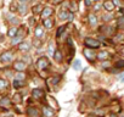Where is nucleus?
I'll use <instances>...</instances> for the list:
<instances>
[{"label": "nucleus", "instance_id": "1", "mask_svg": "<svg viewBox=\"0 0 124 117\" xmlns=\"http://www.w3.org/2000/svg\"><path fill=\"white\" fill-rule=\"evenodd\" d=\"M84 43H85V45H86L88 48H90V49H96V48L100 46V42H99L97 39H94V38H85Z\"/></svg>", "mask_w": 124, "mask_h": 117}, {"label": "nucleus", "instance_id": "2", "mask_svg": "<svg viewBox=\"0 0 124 117\" xmlns=\"http://www.w3.org/2000/svg\"><path fill=\"white\" fill-rule=\"evenodd\" d=\"M60 18L61 20H67V21H73L74 15H73V12H70L67 10H63V11L60 12Z\"/></svg>", "mask_w": 124, "mask_h": 117}, {"label": "nucleus", "instance_id": "3", "mask_svg": "<svg viewBox=\"0 0 124 117\" xmlns=\"http://www.w3.org/2000/svg\"><path fill=\"white\" fill-rule=\"evenodd\" d=\"M47 66H49V61H47L46 57H40L39 60L37 61V67L39 70H45Z\"/></svg>", "mask_w": 124, "mask_h": 117}, {"label": "nucleus", "instance_id": "4", "mask_svg": "<svg viewBox=\"0 0 124 117\" xmlns=\"http://www.w3.org/2000/svg\"><path fill=\"white\" fill-rule=\"evenodd\" d=\"M12 58H14V55H12L11 51H5L4 54H1V56H0L1 62H10Z\"/></svg>", "mask_w": 124, "mask_h": 117}, {"label": "nucleus", "instance_id": "5", "mask_svg": "<svg viewBox=\"0 0 124 117\" xmlns=\"http://www.w3.org/2000/svg\"><path fill=\"white\" fill-rule=\"evenodd\" d=\"M14 68H15L17 72H23V70L26 68V62H23V61H17V62H15Z\"/></svg>", "mask_w": 124, "mask_h": 117}, {"label": "nucleus", "instance_id": "6", "mask_svg": "<svg viewBox=\"0 0 124 117\" xmlns=\"http://www.w3.org/2000/svg\"><path fill=\"white\" fill-rule=\"evenodd\" d=\"M43 95H44V92H43L40 88H35V89H33V90H32V96H33L34 99L43 98Z\"/></svg>", "mask_w": 124, "mask_h": 117}, {"label": "nucleus", "instance_id": "7", "mask_svg": "<svg viewBox=\"0 0 124 117\" xmlns=\"http://www.w3.org/2000/svg\"><path fill=\"white\" fill-rule=\"evenodd\" d=\"M102 6L106 9V11H107V12H112V11H113V9H114V4H113L112 1H105Z\"/></svg>", "mask_w": 124, "mask_h": 117}, {"label": "nucleus", "instance_id": "8", "mask_svg": "<svg viewBox=\"0 0 124 117\" xmlns=\"http://www.w3.org/2000/svg\"><path fill=\"white\" fill-rule=\"evenodd\" d=\"M27 112H28V115H29L31 117H39V111H38V109H35V107H28Z\"/></svg>", "mask_w": 124, "mask_h": 117}, {"label": "nucleus", "instance_id": "9", "mask_svg": "<svg viewBox=\"0 0 124 117\" xmlns=\"http://www.w3.org/2000/svg\"><path fill=\"white\" fill-rule=\"evenodd\" d=\"M83 54L86 56V58H89L90 61H93V60H94V57H95V54H94L90 49H85V50L83 51Z\"/></svg>", "mask_w": 124, "mask_h": 117}, {"label": "nucleus", "instance_id": "10", "mask_svg": "<svg viewBox=\"0 0 124 117\" xmlns=\"http://www.w3.org/2000/svg\"><path fill=\"white\" fill-rule=\"evenodd\" d=\"M51 14H52V10H51L50 8H45V9L43 10V12H41V16H43V18L45 20V18H49V17L51 16Z\"/></svg>", "mask_w": 124, "mask_h": 117}, {"label": "nucleus", "instance_id": "11", "mask_svg": "<svg viewBox=\"0 0 124 117\" xmlns=\"http://www.w3.org/2000/svg\"><path fill=\"white\" fill-rule=\"evenodd\" d=\"M43 113H44V117H52L54 116V111L49 107H43Z\"/></svg>", "mask_w": 124, "mask_h": 117}, {"label": "nucleus", "instance_id": "12", "mask_svg": "<svg viewBox=\"0 0 124 117\" xmlns=\"http://www.w3.org/2000/svg\"><path fill=\"white\" fill-rule=\"evenodd\" d=\"M18 49H20L21 51H28V50L31 49V45H29L28 43L23 42V43H21V44L18 45Z\"/></svg>", "mask_w": 124, "mask_h": 117}, {"label": "nucleus", "instance_id": "13", "mask_svg": "<svg viewBox=\"0 0 124 117\" xmlns=\"http://www.w3.org/2000/svg\"><path fill=\"white\" fill-rule=\"evenodd\" d=\"M88 20H89V23H90L91 26H95V25L97 23V18H96V16H95L94 14H90V15L88 16Z\"/></svg>", "mask_w": 124, "mask_h": 117}, {"label": "nucleus", "instance_id": "14", "mask_svg": "<svg viewBox=\"0 0 124 117\" xmlns=\"http://www.w3.org/2000/svg\"><path fill=\"white\" fill-rule=\"evenodd\" d=\"M43 23H44V27H45V28H47V29L52 28V26H54V22H52V20H51V18H45Z\"/></svg>", "mask_w": 124, "mask_h": 117}, {"label": "nucleus", "instance_id": "15", "mask_svg": "<svg viewBox=\"0 0 124 117\" xmlns=\"http://www.w3.org/2000/svg\"><path fill=\"white\" fill-rule=\"evenodd\" d=\"M96 57L99 58V60H106V58L108 57V52H107V51H100V52L96 55Z\"/></svg>", "mask_w": 124, "mask_h": 117}, {"label": "nucleus", "instance_id": "16", "mask_svg": "<svg viewBox=\"0 0 124 117\" xmlns=\"http://www.w3.org/2000/svg\"><path fill=\"white\" fill-rule=\"evenodd\" d=\"M17 32H18V29H17L16 27H12V28H10V29H9L8 34H9V37L15 38V37H16V34H17Z\"/></svg>", "mask_w": 124, "mask_h": 117}, {"label": "nucleus", "instance_id": "17", "mask_svg": "<svg viewBox=\"0 0 124 117\" xmlns=\"http://www.w3.org/2000/svg\"><path fill=\"white\" fill-rule=\"evenodd\" d=\"M54 58H55V60L56 61H62V54H61V51L60 50H56L55 51V54H54Z\"/></svg>", "mask_w": 124, "mask_h": 117}, {"label": "nucleus", "instance_id": "18", "mask_svg": "<svg viewBox=\"0 0 124 117\" xmlns=\"http://www.w3.org/2000/svg\"><path fill=\"white\" fill-rule=\"evenodd\" d=\"M10 105V99L9 98H3L1 100H0V106H9Z\"/></svg>", "mask_w": 124, "mask_h": 117}, {"label": "nucleus", "instance_id": "19", "mask_svg": "<svg viewBox=\"0 0 124 117\" xmlns=\"http://www.w3.org/2000/svg\"><path fill=\"white\" fill-rule=\"evenodd\" d=\"M18 11H20L21 15H26V12H27V6H26L24 4H21V5L18 6Z\"/></svg>", "mask_w": 124, "mask_h": 117}, {"label": "nucleus", "instance_id": "20", "mask_svg": "<svg viewBox=\"0 0 124 117\" xmlns=\"http://www.w3.org/2000/svg\"><path fill=\"white\" fill-rule=\"evenodd\" d=\"M34 34H35V37H41L43 35V28L40 27V26H38L37 28H35V31H34Z\"/></svg>", "mask_w": 124, "mask_h": 117}, {"label": "nucleus", "instance_id": "21", "mask_svg": "<svg viewBox=\"0 0 124 117\" xmlns=\"http://www.w3.org/2000/svg\"><path fill=\"white\" fill-rule=\"evenodd\" d=\"M73 68H74L76 71H79V70L82 68V62H80L79 60H76V61L73 62Z\"/></svg>", "mask_w": 124, "mask_h": 117}, {"label": "nucleus", "instance_id": "22", "mask_svg": "<svg viewBox=\"0 0 124 117\" xmlns=\"http://www.w3.org/2000/svg\"><path fill=\"white\" fill-rule=\"evenodd\" d=\"M15 78H16L17 81H23V79L26 78V75H24L23 72H17L16 76H15Z\"/></svg>", "mask_w": 124, "mask_h": 117}, {"label": "nucleus", "instance_id": "23", "mask_svg": "<svg viewBox=\"0 0 124 117\" xmlns=\"http://www.w3.org/2000/svg\"><path fill=\"white\" fill-rule=\"evenodd\" d=\"M23 85V82L22 81H17V79H15L14 81V88H16V89H18L20 87H22Z\"/></svg>", "mask_w": 124, "mask_h": 117}, {"label": "nucleus", "instance_id": "24", "mask_svg": "<svg viewBox=\"0 0 124 117\" xmlns=\"http://www.w3.org/2000/svg\"><path fill=\"white\" fill-rule=\"evenodd\" d=\"M40 12H43V10H41V6L40 5H37V6H34L33 8V14H40Z\"/></svg>", "mask_w": 124, "mask_h": 117}, {"label": "nucleus", "instance_id": "25", "mask_svg": "<svg viewBox=\"0 0 124 117\" xmlns=\"http://www.w3.org/2000/svg\"><path fill=\"white\" fill-rule=\"evenodd\" d=\"M18 43H20V44L22 43V37H21V35L15 37V38L12 39V44H14V45H15V44H18Z\"/></svg>", "mask_w": 124, "mask_h": 117}, {"label": "nucleus", "instance_id": "26", "mask_svg": "<svg viewBox=\"0 0 124 117\" xmlns=\"http://www.w3.org/2000/svg\"><path fill=\"white\" fill-rule=\"evenodd\" d=\"M114 67H116V68H123V67H124V60H119V61H117L116 65H114Z\"/></svg>", "mask_w": 124, "mask_h": 117}, {"label": "nucleus", "instance_id": "27", "mask_svg": "<svg viewBox=\"0 0 124 117\" xmlns=\"http://www.w3.org/2000/svg\"><path fill=\"white\" fill-rule=\"evenodd\" d=\"M65 28H66L65 26H61V27L57 29V32H56V37H61V34L65 32Z\"/></svg>", "mask_w": 124, "mask_h": 117}, {"label": "nucleus", "instance_id": "28", "mask_svg": "<svg viewBox=\"0 0 124 117\" xmlns=\"http://www.w3.org/2000/svg\"><path fill=\"white\" fill-rule=\"evenodd\" d=\"M8 85V82L5 81V79H0V89H3V88H5Z\"/></svg>", "mask_w": 124, "mask_h": 117}, {"label": "nucleus", "instance_id": "29", "mask_svg": "<svg viewBox=\"0 0 124 117\" xmlns=\"http://www.w3.org/2000/svg\"><path fill=\"white\" fill-rule=\"evenodd\" d=\"M77 10V4L73 1V3H71V12H74Z\"/></svg>", "mask_w": 124, "mask_h": 117}, {"label": "nucleus", "instance_id": "30", "mask_svg": "<svg viewBox=\"0 0 124 117\" xmlns=\"http://www.w3.org/2000/svg\"><path fill=\"white\" fill-rule=\"evenodd\" d=\"M123 38H124V34H118V35H116V38H114V40H117V42H120V40H123Z\"/></svg>", "mask_w": 124, "mask_h": 117}, {"label": "nucleus", "instance_id": "31", "mask_svg": "<svg viewBox=\"0 0 124 117\" xmlns=\"http://www.w3.org/2000/svg\"><path fill=\"white\" fill-rule=\"evenodd\" d=\"M14 98H15V99H14V100H15V102H21V101H22V99H21V95H20V94H16Z\"/></svg>", "mask_w": 124, "mask_h": 117}, {"label": "nucleus", "instance_id": "32", "mask_svg": "<svg viewBox=\"0 0 124 117\" xmlns=\"http://www.w3.org/2000/svg\"><path fill=\"white\" fill-rule=\"evenodd\" d=\"M93 1H95V0H85V5L86 6H91L93 5Z\"/></svg>", "mask_w": 124, "mask_h": 117}, {"label": "nucleus", "instance_id": "33", "mask_svg": "<svg viewBox=\"0 0 124 117\" xmlns=\"http://www.w3.org/2000/svg\"><path fill=\"white\" fill-rule=\"evenodd\" d=\"M101 6H102V5H101V4H96V5H95V6H94V9H95V10H96V11H97V10H100V9H101Z\"/></svg>", "mask_w": 124, "mask_h": 117}, {"label": "nucleus", "instance_id": "34", "mask_svg": "<svg viewBox=\"0 0 124 117\" xmlns=\"http://www.w3.org/2000/svg\"><path fill=\"white\" fill-rule=\"evenodd\" d=\"M112 3H113V4L116 5V6H119V5H120V1H119V0H113Z\"/></svg>", "mask_w": 124, "mask_h": 117}, {"label": "nucleus", "instance_id": "35", "mask_svg": "<svg viewBox=\"0 0 124 117\" xmlns=\"http://www.w3.org/2000/svg\"><path fill=\"white\" fill-rule=\"evenodd\" d=\"M109 18H111V16H109V15H107V16L105 15V16H103V20H105V21H108Z\"/></svg>", "mask_w": 124, "mask_h": 117}, {"label": "nucleus", "instance_id": "36", "mask_svg": "<svg viewBox=\"0 0 124 117\" xmlns=\"http://www.w3.org/2000/svg\"><path fill=\"white\" fill-rule=\"evenodd\" d=\"M57 82H58V77H55V79L52 81V83L55 84V83H57Z\"/></svg>", "mask_w": 124, "mask_h": 117}, {"label": "nucleus", "instance_id": "37", "mask_svg": "<svg viewBox=\"0 0 124 117\" xmlns=\"http://www.w3.org/2000/svg\"><path fill=\"white\" fill-rule=\"evenodd\" d=\"M18 1H20L21 4H24V3H27V1H28V0H18Z\"/></svg>", "mask_w": 124, "mask_h": 117}, {"label": "nucleus", "instance_id": "38", "mask_svg": "<svg viewBox=\"0 0 124 117\" xmlns=\"http://www.w3.org/2000/svg\"><path fill=\"white\" fill-rule=\"evenodd\" d=\"M62 0H54V3H56V4H58V3H61Z\"/></svg>", "mask_w": 124, "mask_h": 117}, {"label": "nucleus", "instance_id": "39", "mask_svg": "<svg viewBox=\"0 0 124 117\" xmlns=\"http://www.w3.org/2000/svg\"><path fill=\"white\" fill-rule=\"evenodd\" d=\"M3 40H4V37H3V35H0V42H3Z\"/></svg>", "mask_w": 124, "mask_h": 117}, {"label": "nucleus", "instance_id": "40", "mask_svg": "<svg viewBox=\"0 0 124 117\" xmlns=\"http://www.w3.org/2000/svg\"><path fill=\"white\" fill-rule=\"evenodd\" d=\"M120 82H122V83H124V77H122V79H120Z\"/></svg>", "mask_w": 124, "mask_h": 117}, {"label": "nucleus", "instance_id": "41", "mask_svg": "<svg viewBox=\"0 0 124 117\" xmlns=\"http://www.w3.org/2000/svg\"><path fill=\"white\" fill-rule=\"evenodd\" d=\"M95 1H101V0H95Z\"/></svg>", "mask_w": 124, "mask_h": 117}, {"label": "nucleus", "instance_id": "42", "mask_svg": "<svg viewBox=\"0 0 124 117\" xmlns=\"http://www.w3.org/2000/svg\"><path fill=\"white\" fill-rule=\"evenodd\" d=\"M120 117H124V113H123V115H122V116H120Z\"/></svg>", "mask_w": 124, "mask_h": 117}]
</instances>
